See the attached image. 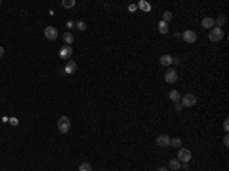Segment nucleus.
Wrapping results in <instances>:
<instances>
[{"mask_svg":"<svg viewBox=\"0 0 229 171\" xmlns=\"http://www.w3.org/2000/svg\"><path fill=\"white\" fill-rule=\"evenodd\" d=\"M60 58H63V60H69L70 58V55H72V47L70 46H63L61 49H60Z\"/></svg>","mask_w":229,"mask_h":171,"instance_id":"7","label":"nucleus"},{"mask_svg":"<svg viewBox=\"0 0 229 171\" xmlns=\"http://www.w3.org/2000/svg\"><path fill=\"white\" fill-rule=\"evenodd\" d=\"M78 171H92V165L89 162H83L81 165H79V170Z\"/></svg>","mask_w":229,"mask_h":171,"instance_id":"20","label":"nucleus"},{"mask_svg":"<svg viewBox=\"0 0 229 171\" xmlns=\"http://www.w3.org/2000/svg\"><path fill=\"white\" fill-rule=\"evenodd\" d=\"M170 141H171V138H170V136H167V135H160V136L156 139L157 145H159V147H164V148L170 147Z\"/></svg>","mask_w":229,"mask_h":171,"instance_id":"8","label":"nucleus"},{"mask_svg":"<svg viewBox=\"0 0 229 171\" xmlns=\"http://www.w3.org/2000/svg\"><path fill=\"white\" fill-rule=\"evenodd\" d=\"M75 0H63V6L64 8H73L75 6Z\"/></svg>","mask_w":229,"mask_h":171,"instance_id":"21","label":"nucleus"},{"mask_svg":"<svg viewBox=\"0 0 229 171\" xmlns=\"http://www.w3.org/2000/svg\"><path fill=\"white\" fill-rule=\"evenodd\" d=\"M176 80H177V72L174 70V69H170V70H167L165 72V81L167 83H176Z\"/></svg>","mask_w":229,"mask_h":171,"instance_id":"9","label":"nucleus"},{"mask_svg":"<svg viewBox=\"0 0 229 171\" xmlns=\"http://www.w3.org/2000/svg\"><path fill=\"white\" fill-rule=\"evenodd\" d=\"M223 145L229 147V138H228V135H225V138H223Z\"/></svg>","mask_w":229,"mask_h":171,"instance_id":"25","label":"nucleus"},{"mask_svg":"<svg viewBox=\"0 0 229 171\" xmlns=\"http://www.w3.org/2000/svg\"><path fill=\"white\" fill-rule=\"evenodd\" d=\"M223 37H225L223 29H222V28H219V26H215V28H212V29H211V32H209V40H211V41H220Z\"/></svg>","mask_w":229,"mask_h":171,"instance_id":"3","label":"nucleus"},{"mask_svg":"<svg viewBox=\"0 0 229 171\" xmlns=\"http://www.w3.org/2000/svg\"><path fill=\"white\" fill-rule=\"evenodd\" d=\"M182 165H180V161L179 159H171L170 161V168H173V170H179Z\"/></svg>","mask_w":229,"mask_h":171,"instance_id":"17","label":"nucleus"},{"mask_svg":"<svg viewBox=\"0 0 229 171\" xmlns=\"http://www.w3.org/2000/svg\"><path fill=\"white\" fill-rule=\"evenodd\" d=\"M188 168H190V167H188V162H185L183 164V170H188Z\"/></svg>","mask_w":229,"mask_h":171,"instance_id":"33","label":"nucleus"},{"mask_svg":"<svg viewBox=\"0 0 229 171\" xmlns=\"http://www.w3.org/2000/svg\"><path fill=\"white\" fill-rule=\"evenodd\" d=\"M138 6H139V8H141L142 11H145V12H148V11H150V9H151V5H150V3H147V2H145V0H141V2H139V5H138Z\"/></svg>","mask_w":229,"mask_h":171,"instance_id":"16","label":"nucleus"},{"mask_svg":"<svg viewBox=\"0 0 229 171\" xmlns=\"http://www.w3.org/2000/svg\"><path fill=\"white\" fill-rule=\"evenodd\" d=\"M157 171H168V168H165V167H160Z\"/></svg>","mask_w":229,"mask_h":171,"instance_id":"32","label":"nucleus"},{"mask_svg":"<svg viewBox=\"0 0 229 171\" xmlns=\"http://www.w3.org/2000/svg\"><path fill=\"white\" fill-rule=\"evenodd\" d=\"M196 102H197V98L193 93H186L180 98V104L183 107H193V106H196Z\"/></svg>","mask_w":229,"mask_h":171,"instance_id":"2","label":"nucleus"},{"mask_svg":"<svg viewBox=\"0 0 229 171\" xmlns=\"http://www.w3.org/2000/svg\"><path fill=\"white\" fill-rule=\"evenodd\" d=\"M63 40L67 43V46H69V44L73 43V35H72L70 32H64V34H63Z\"/></svg>","mask_w":229,"mask_h":171,"instance_id":"15","label":"nucleus"},{"mask_svg":"<svg viewBox=\"0 0 229 171\" xmlns=\"http://www.w3.org/2000/svg\"><path fill=\"white\" fill-rule=\"evenodd\" d=\"M214 20L211 17H205L203 20H202V28H205V29H212L214 28Z\"/></svg>","mask_w":229,"mask_h":171,"instance_id":"10","label":"nucleus"},{"mask_svg":"<svg viewBox=\"0 0 229 171\" xmlns=\"http://www.w3.org/2000/svg\"><path fill=\"white\" fill-rule=\"evenodd\" d=\"M157 29H159L160 34H168V23H165V21L160 20L159 24H157Z\"/></svg>","mask_w":229,"mask_h":171,"instance_id":"14","label":"nucleus"},{"mask_svg":"<svg viewBox=\"0 0 229 171\" xmlns=\"http://www.w3.org/2000/svg\"><path fill=\"white\" fill-rule=\"evenodd\" d=\"M3 54H5V49H3V47H2V46H0V57H2V55H3Z\"/></svg>","mask_w":229,"mask_h":171,"instance_id":"30","label":"nucleus"},{"mask_svg":"<svg viewBox=\"0 0 229 171\" xmlns=\"http://www.w3.org/2000/svg\"><path fill=\"white\" fill-rule=\"evenodd\" d=\"M191 156L193 154H191V151L188 150V148H180L179 153H177V159L185 164V162H190L191 161Z\"/></svg>","mask_w":229,"mask_h":171,"instance_id":"4","label":"nucleus"},{"mask_svg":"<svg viewBox=\"0 0 229 171\" xmlns=\"http://www.w3.org/2000/svg\"><path fill=\"white\" fill-rule=\"evenodd\" d=\"M214 23H217V24H219V28H222V26L226 23V17H225V16H220L217 20H214Z\"/></svg>","mask_w":229,"mask_h":171,"instance_id":"22","label":"nucleus"},{"mask_svg":"<svg viewBox=\"0 0 229 171\" xmlns=\"http://www.w3.org/2000/svg\"><path fill=\"white\" fill-rule=\"evenodd\" d=\"M229 121L228 119H225V122H223V128H225V131H228L229 130V124H228Z\"/></svg>","mask_w":229,"mask_h":171,"instance_id":"26","label":"nucleus"},{"mask_svg":"<svg viewBox=\"0 0 229 171\" xmlns=\"http://www.w3.org/2000/svg\"><path fill=\"white\" fill-rule=\"evenodd\" d=\"M75 26H76V29H78V31H86V28H87L86 21H83V20L76 21V23H75Z\"/></svg>","mask_w":229,"mask_h":171,"instance_id":"18","label":"nucleus"},{"mask_svg":"<svg viewBox=\"0 0 229 171\" xmlns=\"http://www.w3.org/2000/svg\"><path fill=\"white\" fill-rule=\"evenodd\" d=\"M58 130H60V133L66 135V133H69V130H70V119L67 116H61L60 119H58Z\"/></svg>","mask_w":229,"mask_h":171,"instance_id":"1","label":"nucleus"},{"mask_svg":"<svg viewBox=\"0 0 229 171\" xmlns=\"http://www.w3.org/2000/svg\"><path fill=\"white\" fill-rule=\"evenodd\" d=\"M76 63L75 61H67V64H66V67H64V72L66 73H73L75 70H76Z\"/></svg>","mask_w":229,"mask_h":171,"instance_id":"11","label":"nucleus"},{"mask_svg":"<svg viewBox=\"0 0 229 171\" xmlns=\"http://www.w3.org/2000/svg\"><path fill=\"white\" fill-rule=\"evenodd\" d=\"M136 9H138V5H133V3L128 5V11H130V12H134Z\"/></svg>","mask_w":229,"mask_h":171,"instance_id":"24","label":"nucleus"},{"mask_svg":"<svg viewBox=\"0 0 229 171\" xmlns=\"http://www.w3.org/2000/svg\"><path fill=\"white\" fill-rule=\"evenodd\" d=\"M0 6H2V0H0Z\"/></svg>","mask_w":229,"mask_h":171,"instance_id":"34","label":"nucleus"},{"mask_svg":"<svg viewBox=\"0 0 229 171\" xmlns=\"http://www.w3.org/2000/svg\"><path fill=\"white\" fill-rule=\"evenodd\" d=\"M182 109H183V106H182L180 102H177V104H176V110H177V112H180Z\"/></svg>","mask_w":229,"mask_h":171,"instance_id":"28","label":"nucleus"},{"mask_svg":"<svg viewBox=\"0 0 229 171\" xmlns=\"http://www.w3.org/2000/svg\"><path fill=\"white\" fill-rule=\"evenodd\" d=\"M44 35H46L47 40L53 41V40H57V38H58V31L53 28V26H47V28L44 29Z\"/></svg>","mask_w":229,"mask_h":171,"instance_id":"6","label":"nucleus"},{"mask_svg":"<svg viewBox=\"0 0 229 171\" xmlns=\"http://www.w3.org/2000/svg\"><path fill=\"white\" fill-rule=\"evenodd\" d=\"M180 98H182V95L179 93L177 90H171V92H170V99H171L173 102H176V104H177V102L180 101Z\"/></svg>","mask_w":229,"mask_h":171,"instance_id":"13","label":"nucleus"},{"mask_svg":"<svg viewBox=\"0 0 229 171\" xmlns=\"http://www.w3.org/2000/svg\"><path fill=\"white\" fill-rule=\"evenodd\" d=\"M171 19H173V14H171L170 11H165V12H164V19H162V21L168 23V21H170Z\"/></svg>","mask_w":229,"mask_h":171,"instance_id":"23","label":"nucleus"},{"mask_svg":"<svg viewBox=\"0 0 229 171\" xmlns=\"http://www.w3.org/2000/svg\"><path fill=\"white\" fill-rule=\"evenodd\" d=\"M11 124H12V125H17L19 122H17V119H11Z\"/></svg>","mask_w":229,"mask_h":171,"instance_id":"31","label":"nucleus"},{"mask_svg":"<svg viewBox=\"0 0 229 171\" xmlns=\"http://www.w3.org/2000/svg\"><path fill=\"white\" fill-rule=\"evenodd\" d=\"M173 63H174V64H179L180 60H179V58H173Z\"/></svg>","mask_w":229,"mask_h":171,"instance_id":"29","label":"nucleus"},{"mask_svg":"<svg viewBox=\"0 0 229 171\" xmlns=\"http://www.w3.org/2000/svg\"><path fill=\"white\" fill-rule=\"evenodd\" d=\"M170 147H182V141L179 138H174L170 141Z\"/></svg>","mask_w":229,"mask_h":171,"instance_id":"19","label":"nucleus"},{"mask_svg":"<svg viewBox=\"0 0 229 171\" xmlns=\"http://www.w3.org/2000/svg\"><path fill=\"white\" fill-rule=\"evenodd\" d=\"M159 61H160V64H162V66H171L173 57L171 55H162V57L159 58Z\"/></svg>","mask_w":229,"mask_h":171,"instance_id":"12","label":"nucleus"},{"mask_svg":"<svg viewBox=\"0 0 229 171\" xmlns=\"http://www.w3.org/2000/svg\"><path fill=\"white\" fill-rule=\"evenodd\" d=\"M180 37H183V40H185L186 43H196V41H197V34H196L194 31H191V29L183 31V34H182Z\"/></svg>","mask_w":229,"mask_h":171,"instance_id":"5","label":"nucleus"},{"mask_svg":"<svg viewBox=\"0 0 229 171\" xmlns=\"http://www.w3.org/2000/svg\"><path fill=\"white\" fill-rule=\"evenodd\" d=\"M66 26H67L69 29H72L73 26H75V23H73V21H67V23H66Z\"/></svg>","mask_w":229,"mask_h":171,"instance_id":"27","label":"nucleus"}]
</instances>
